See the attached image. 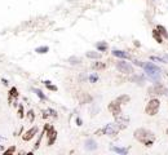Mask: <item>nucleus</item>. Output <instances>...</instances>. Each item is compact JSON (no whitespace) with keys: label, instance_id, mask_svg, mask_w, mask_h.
I'll return each instance as SVG.
<instances>
[{"label":"nucleus","instance_id":"f257e3e1","mask_svg":"<svg viewBox=\"0 0 168 155\" xmlns=\"http://www.w3.org/2000/svg\"><path fill=\"white\" fill-rule=\"evenodd\" d=\"M135 137L140 142H142L146 147H150L155 140V136L153 132L147 131V129H144V128H140L137 131H135Z\"/></svg>","mask_w":168,"mask_h":155},{"label":"nucleus","instance_id":"f03ea898","mask_svg":"<svg viewBox=\"0 0 168 155\" xmlns=\"http://www.w3.org/2000/svg\"><path fill=\"white\" fill-rule=\"evenodd\" d=\"M142 67L145 69V72H146L149 79H151L153 81H155V83H159V80H160V69L158 67V66H155L153 62H146V64H144Z\"/></svg>","mask_w":168,"mask_h":155},{"label":"nucleus","instance_id":"7ed1b4c3","mask_svg":"<svg viewBox=\"0 0 168 155\" xmlns=\"http://www.w3.org/2000/svg\"><path fill=\"white\" fill-rule=\"evenodd\" d=\"M123 128V125L122 124H119L118 122L116 123H111V124H109V125H106L105 128H102V129H100V131H97L96 132V134L98 136H101V134H107V136H116L119 133V131Z\"/></svg>","mask_w":168,"mask_h":155},{"label":"nucleus","instance_id":"20e7f679","mask_svg":"<svg viewBox=\"0 0 168 155\" xmlns=\"http://www.w3.org/2000/svg\"><path fill=\"white\" fill-rule=\"evenodd\" d=\"M159 106H160V103H159V100H150L149 101V103L146 105V109H145V111H146L147 115H150V116H154L155 114L158 112V110H159Z\"/></svg>","mask_w":168,"mask_h":155},{"label":"nucleus","instance_id":"39448f33","mask_svg":"<svg viewBox=\"0 0 168 155\" xmlns=\"http://www.w3.org/2000/svg\"><path fill=\"white\" fill-rule=\"evenodd\" d=\"M44 129H45V133L48 136V145L50 146V145H53V142H54L56 138H57V132L53 129V127H50L48 124L44 127Z\"/></svg>","mask_w":168,"mask_h":155},{"label":"nucleus","instance_id":"423d86ee","mask_svg":"<svg viewBox=\"0 0 168 155\" xmlns=\"http://www.w3.org/2000/svg\"><path fill=\"white\" fill-rule=\"evenodd\" d=\"M116 67H118V70L120 72H123V74H132L133 72V67H132V65H129L128 62H123V61H120L116 64Z\"/></svg>","mask_w":168,"mask_h":155},{"label":"nucleus","instance_id":"0eeeda50","mask_svg":"<svg viewBox=\"0 0 168 155\" xmlns=\"http://www.w3.org/2000/svg\"><path fill=\"white\" fill-rule=\"evenodd\" d=\"M162 93H166V88L163 85H160L159 83H155L154 87H151L149 89V94H162Z\"/></svg>","mask_w":168,"mask_h":155},{"label":"nucleus","instance_id":"6e6552de","mask_svg":"<svg viewBox=\"0 0 168 155\" xmlns=\"http://www.w3.org/2000/svg\"><path fill=\"white\" fill-rule=\"evenodd\" d=\"M109 110L111 111V114L114 116H119L120 115V103L114 101V102H111L109 105Z\"/></svg>","mask_w":168,"mask_h":155},{"label":"nucleus","instance_id":"1a4fd4ad","mask_svg":"<svg viewBox=\"0 0 168 155\" xmlns=\"http://www.w3.org/2000/svg\"><path fill=\"white\" fill-rule=\"evenodd\" d=\"M36 133H38V127H33L22 136V138H23V141H30L31 138H34V136H35Z\"/></svg>","mask_w":168,"mask_h":155},{"label":"nucleus","instance_id":"9d476101","mask_svg":"<svg viewBox=\"0 0 168 155\" xmlns=\"http://www.w3.org/2000/svg\"><path fill=\"white\" fill-rule=\"evenodd\" d=\"M113 54L115 57H119V58H128V53H125L124 50H116L114 49L113 50Z\"/></svg>","mask_w":168,"mask_h":155},{"label":"nucleus","instance_id":"9b49d317","mask_svg":"<svg viewBox=\"0 0 168 155\" xmlns=\"http://www.w3.org/2000/svg\"><path fill=\"white\" fill-rule=\"evenodd\" d=\"M85 149H87V150H96L97 144L93 140H88L87 142H85Z\"/></svg>","mask_w":168,"mask_h":155},{"label":"nucleus","instance_id":"f8f14e48","mask_svg":"<svg viewBox=\"0 0 168 155\" xmlns=\"http://www.w3.org/2000/svg\"><path fill=\"white\" fill-rule=\"evenodd\" d=\"M48 50H49V48H48L47 45H44V47H38V48L35 49V52L39 53V54H45Z\"/></svg>","mask_w":168,"mask_h":155},{"label":"nucleus","instance_id":"ddd939ff","mask_svg":"<svg viewBox=\"0 0 168 155\" xmlns=\"http://www.w3.org/2000/svg\"><path fill=\"white\" fill-rule=\"evenodd\" d=\"M92 67L94 69V70H103V69H105V64H103V62H94L93 65H92Z\"/></svg>","mask_w":168,"mask_h":155},{"label":"nucleus","instance_id":"4468645a","mask_svg":"<svg viewBox=\"0 0 168 155\" xmlns=\"http://www.w3.org/2000/svg\"><path fill=\"white\" fill-rule=\"evenodd\" d=\"M153 36H154V39L157 40L158 43H163V39H162L160 32H159L158 30H153Z\"/></svg>","mask_w":168,"mask_h":155},{"label":"nucleus","instance_id":"2eb2a0df","mask_svg":"<svg viewBox=\"0 0 168 155\" xmlns=\"http://www.w3.org/2000/svg\"><path fill=\"white\" fill-rule=\"evenodd\" d=\"M12 97H14V98H17V97H18V91H17V88H16V87H13L11 89V92H9V101L12 100Z\"/></svg>","mask_w":168,"mask_h":155},{"label":"nucleus","instance_id":"dca6fc26","mask_svg":"<svg viewBox=\"0 0 168 155\" xmlns=\"http://www.w3.org/2000/svg\"><path fill=\"white\" fill-rule=\"evenodd\" d=\"M115 101H116V102H119L120 105H123L124 102H128V101H129V96H120Z\"/></svg>","mask_w":168,"mask_h":155},{"label":"nucleus","instance_id":"f3484780","mask_svg":"<svg viewBox=\"0 0 168 155\" xmlns=\"http://www.w3.org/2000/svg\"><path fill=\"white\" fill-rule=\"evenodd\" d=\"M87 57H88V58L97 59V58H100V57H101V54H100V53H97V52H87Z\"/></svg>","mask_w":168,"mask_h":155},{"label":"nucleus","instance_id":"a211bd4d","mask_svg":"<svg viewBox=\"0 0 168 155\" xmlns=\"http://www.w3.org/2000/svg\"><path fill=\"white\" fill-rule=\"evenodd\" d=\"M111 150H113V151H115V153H118V154H123V155L128 153V150H127V149H122V147H115V146H114V147L111 149Z\"/></svg>","mask_w":168,"mask_h":155},{"label":"nucleus","instance_id":"6ab92c4d","mask_svg":"<svg viewBox=\"0 0 168 155\" xmlns=\"http://www.w3.org/2000/svg\"><path fill=\"white\" fill-rule=\"evenodd\" d=\"M96 47H97V49L100 50V52H103V50L107 49V44L106 43H97Z\"/></svg>","mask_w":168,"mask_h":155},{"label":"nucleus","instance_id":"aec40b11","mask_svg":"<svg viewBox=\"0 0 168 155\" xmlns=\"http://www.w3.org/2000/svg\"><path fill=\"white\" fill-rule=\"evenodd\" d=\"M44 84L47 85V88H48L49 91H53V92H56V91H57V87H56V85H52V84H50V81H49V80H45V81H44Z\"/></svg>","mask_w":168,"mask_h":155},{"label":"nucleus","instance_id":"412c9836","mask_svg":"<svg viewBox=\"0 0 168 155\" xmlns=\"http://www.w3.org/2000/svg\"><path fill=\"white\" fill-rule=\"evenodd\" d=\"M34 92L36 93V96L39 97V98H42V100H47L45 94H44V93H43V92L40 91V89H36V88H35V89H34Z\"/></svg>","mask_w":168,"mask_h":155},{"label":"nucleus","instance_id":"4be33fe9","mask_svg":"<svg viewBox=\"0 0 168 155\" xmlns=\"http://www.w3.org/2000/svg\"><path fill=\"white\" fill-rule=\"evenodd\" d=\"M157 30L159 31V32H160V34H162V35H163L164 37H168V32L166 31V28H164L163 26H158V27H157Z\"/></svg>","mask_w":168,"mask_h":155},{"label":"nucleus","instance_id":"5701e85b","mask_svg":"<svg viewBox=\"0 0 168 155\" xmlns=\"http://www.w3.org/2000/svg\"><path fill=\"white\" fill-rule=\"evenodd\" d=\"M69 62L72 65H75V64H80V58H78V57H70L69 58Z\"/></svg>","mask_w":168,"mask_h":155},{"label":"nucleus","instance_id":"b1692460","mask_svg":"<svg viewBox=\"0 0 168 155\" xmlns=\"http://www.w3.org/2000/svg\"><path fill=\"white\" fill-rule=\"evenodd\" d=\"M34 116H35V114H34V111H33V110H30V111L27 112V118H28V120H30L31 123L34 122Z\"/></svg>","mask_w":168,"mask_h":155},{"label":"nucleus","instance_id":"393cba45","mask_svg":"<svg viewBox=\"0 0 168 155\" xmlns=\"http://www.w3.org/2000/svg\"><path fill=\"white\" fill-rule=\"evenodd\" d=\"M18 114H20V118H23L25 114H23V105L20 103V106H18Z\"/></svg>","mask_w":168,"mask_h":155},{"label":"nucleus","instance_id":"a878e982","mask_svg":"<svg viewBox=\"0 0 168 155\" xmlns=\"http://www.w3.org/2000/svg\"><path fill=\"white\" fill-rule=\"evenodd\" d=\"M89 80H91V83H96V81L98 80V76L96 74H93V75H91V76H89Z\"/></svg>","mask_w":168,"mask_h":155},{"label":"nucleus","instance_id":"bb28decb","mask_svg":"<svg viewBox=\"0 0 168 155\" xmlns=\"http://www.w3.org/2000/svg\"><path fill=\"white\" fill-rule=\"evenodd\" d=\"M132 80H133V81H140V84L144 83V78H142V76H135Z\"/></svg>","mask_w":168,"mask_h":155},{"label":"nucleus","instance_id":"cd10ccee","mask_svg":"<svg viewBox=\"0 0 168 155\" xmlns=\"http://www.w3.org/2000/svg\"><path fill=\"white\" fill-rule=\"evenodd\" d=\"M47 112H48V115H52V116H54V118L57 116V112L54 111V110H52V109H48V110H47Z\"/></svg>","mask_w":168,"mask_h":155},{"label":"nucleus","instance_id":"c85d7f7f","mask_svg":"<svg viewBox=\"0 0 168 155\" xmlns=\"http://www.w3.org/2000/svg\"><path fill=\"white\" fill-rule=\"evenodd\" d=\"M12 153H14V146H12L11 149H8L7 151H4V155H8V154H12Z\"/></svg>","mask_w":168,"mask_h":155},{"label":"nucleus","instance_id":"c756f323","mask_svg":"<svg viewBox=\"0 0 168 155\" xmlns=\"http://www.w3.org/2000/svg\"><path fill=\"white\" fill-rule=\"evenodd\" d=\"M135 65H137V66H141V67H142V66H144V64H142L141 61H135Z\"/></svg>","mask_w":168,"mask_h":155},{"label":"nucleus","instance_id":"7c9ffc66","mask_svg":"<svg viewBox=\"0 0 168 155\" xmlns=\"http://www.w3.org/2000/svg\"><path fill=\"white\" fill-rule=\"evenodd\" d=\"M163 58H164V62H166V64H168V54L163 56Z\"/></svg>","mask_w":168,"mask_h":155},{"label":"nucleus","instance_id":"2f4dec72","mask_svg":"<svg viewBox=\"0 0 168 155\" xmlns=\"http://www.w3.org/2000/svg\"><path fill=\"white\" fill-rule=\"evenodd\" d=\"M76 122H78V125H81V119H76Z\"/></svg>","mask_w":168,"mask_h":155},{"label":"nucleus","instance_id":"473e14b6","mask_svg":"<svg viewBox=\"0 0 168 155\" xmlns=\"http://www.w3.org/2000/svg\"><path fill=\"white\" fill-rule=\"evenodd\" d=\"M3 83H4V85H8V80L7 79H3Z\"/></svg>","mask_w":168,"mask_h":155},{"label":"nucleus","instance_id":"72a5a7b5","mask_svg":"<svg viewBox=\"0 0 168 155\" xmlns=\"http://www.w3.org/2000/svg\"><path fill=\"white\" fill-rule=\"evenodd\" d=\"M167 134H168V129H167Z\"/></svg>","mask_w":168,"mask_h":155}]
</instances>
